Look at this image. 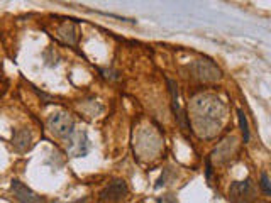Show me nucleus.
<instances>
[{
  "mask_svg": "<svg viewBox=\"0 0 271 203\" xmlns=\"http://www.w3.org/2000/svg\"><path fill=\"white\" fill-rule=\"evenodd\" d=\"M195 119H200L205 115V120H203V125L212 124L214 127L220 125V119H222V105H220V100L219 98H214V97H202L195 100Z\"/></svg>",
  "mask_w": 271,
  "mask_h": 203,
  "instance_id": "f257e3e1",
  "label": "nucleus"
},
{
  "mask_svg": "<svg viewBox=\"0 0 271 203\" xmlns=\"http://www.w3.org/2000/svg\"><path fill=\"white\" fill-rule=\"evenodd\" d=\"M73 119L65 112H54L48 117V129L56 137H70L73 134Z\"/></svg>",
  "mask_w": 271,
  "mask_h": 203,
  "instance_id": "f03ea898",
  "label": "nucleus"
},
{
  "mask_svg": "<svg viewBox=\"0 0 271 203\" xmlns=\"http://www.w3.org/2000/svg\"><path fill=\"white\" fill-rule=\"evenodd\" d=\"M10 191H12L14 196L20 203H43L41 196L34 193L31 188H27V186L19 179H12V183H10Z\"/></svg>",
  "mask_w": 271,
  "mask_h": 203,
  "instance_id": "7ed1b4c3",
  "label": "nucleus"
},
{
  "mask_svg": "<svg viewBox=\"0 0 271 203\" xmlns=\"http://www.w3.org/2000/svg\"><path fill=\"white\" fill-rule=\"evenodd\" d=\"M229 196L237 203H247L249 200L254 198V188L251 185V181H237L231 186Z\"/></svg>",
  "mask_w": 271,
  "mask_h": 203,
  "instance_id": "20e7f679",
  "label": "nucleus"
},
{
  "mask_svg": "<svg viewBox=\"0 0 271 203\" xmlns=\"http://www.w3.org/2000/svg\"><path fill=\"white\" fill-rule=\"evenodd\" d=\"M127 195V185L124 181H114L110 183L100 193V201L102 203H117Z\"/></svg>",
  "mask_w": 271,
  "mask_h": 203,
  "instance_id": "39448f33",
  "label": "nucleus"
},
{
  "mask_svg": "<svg viewBox=\"0 0 271 203\" xmlns=\"http://www.w3.org/2000/svg\"><path fill=\"white\" fill-rule=\"evenodd\" d=\"M195 73L203 81H215L220 78V70L210 59H198L195 63Z\"/></svg>",
  "mask_w": 271,
  "mask_h": 203,
  "instance_id": "423d86ee",
  "label": "nucleus"
},
{
  "mask_svg": "<svg viewBox=\"0 0 271 203\" xmlns=\"http://www.w3.org/2000/svg\"><path fill=\"white\" fill-rule=\"evenodd\" d=\"M68 152L73 157H80V156H85L88 152V139L85 132H73L68 137Z\"/></svg>",
  "mask_w": 271,
  "mask_h": 203,
  "instance_id": "0eeeda50",
  "label": "nucleus"
},
{
  "mask_svg": "<svg viewBox=\"0 0 271 203\" xmlns=\"http://www.w3.org/2000/svg\"><path fill=\"white\" fill-rule=\"evenodd\" d=\"M168 85H170V92H171V103H173L175 117H176V120H178V124L181 125V129H186V127H188V122H186V117H185L183 110H181V107H180V102H178V90H176L175 81L168 78Z\"/></svg>",
  "mask_w": 271,
  "mask_h": 203,
  "instance_id": "6e6552de",
  "label": "nucleus"
},
{
  "mask_svg": "<svg viewBox=\"0 0 271 203\" xmlns=\"http://www.w3.org/2000/svg\"><path fill=\"white\" fill-rule=\"evenodd\" d=\"M12 144H14L15 149L20 151V152L29 151L31 147H32V134L27 129H17L14 132Z\"/></svg>",
  "mask_w": 271,
  "mask_h": 203,
  "instance_id": "1a4fd4ad",
  "label": "nucleus"
},
{
  "mask_svg": "<svg viewBox=\"0 0 271 203\" xmlns=\"http://www.w3.org/2000/svg\"><path fill=\"white\" fill-rule=\"evenodd\" d=\"M59 36H61L68 44H76V39H78L76 26L73 22H66L65 26L59 27Z\"/></svg>",
  "mask_w": 271,
  "mask_h": 203,
  "instance_id": "9d476101",
  "label": "nucleus"
},
{
  "mask_svg": "<svg viewBox=\"0 0 271 203\" xmlns=\"http://www.w3.org/2000/svg\"><path fill=\"white\" fill-rule=\"evenodd\" d=\"M237 117H239V127H241V132L244 136V142H249V124H247V119H246V114L241 110H237Z\"/></svg>",
  "mask_w": 271,
  "mask_h": 203,
  "instance_id": "9b49d317",
  "label": "nucleus"
},
{
  "mask_svg": "<svg viewBox=\"0 0 271 203\" xmlns=\"http://www.w3.org/2000/svg\"><path fill=\"white\" fill-rule=\"evenodd\" d=\"M261 188H263V191H264V195H269L271 193V188H269V179H268V174L266 173H263L261 174Z\"/></svg>",
  "mask_w": 271,
  "mask_h": 203,
  "instance_id": "f8f14e48",
  "label": "nucleus"
}]
</instances>
